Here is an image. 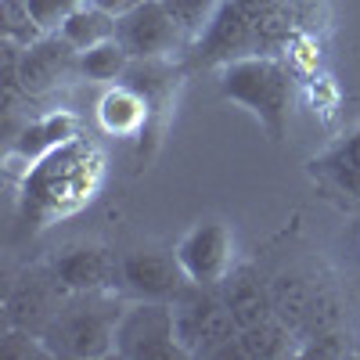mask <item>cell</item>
I'll list each match as a JSON object with an SVG mask.
<instances>
[{"instance_id": "5b68a950", "label": "cell", "mask_w": 360, "mask_h": 360, "mask_svg": "<svg viewBox=\"0 0 360 360\" xmlns=\"http://www.w3.org/2000/svg\"><path fill=\"white\" fill-rule=\"evenodd\" d=\"M176 259L184 266L188 281L220 288L234 270V231L224 220H202L176 242Z\"/></svg>"}, {"instance_id": "9c48e42d", "label": "cell", "mask_w": 360, "mask_h": 360, "mask_svg": "<svg viewBox=\"0 0 360 360\" xmlns=\"http://www.w3.org/2000/svg\"><path fill=\"white\" fill-rule=\"evenodd\" d=\"M79 72V51L62 37V33H44L29 47H22L18 58V83L25 90V98H44L51 90Z\"/></svg>"}, {"instance_id": "603a6c76", "label": "cell", "mask_w": 360, "mask_h": 360, "mask_svg": "<svg viewBox=\"0 0 360 360\" xmlns=\"http://www.w3.org/2000/svg\"><path fill=\"white\" fill-rule=\"evenodd\" d=\"M0 356H11V360H54L40 332H25V328H11V324H8L4 339H0Z\"/></svg>"}, {"instance_id": "d6986e66", "label": "cell", "mask_w": 360, "mask_h": 360, "mask_svg": "<svg viewBox=\"0 0 360 360\" xmlns=\"http://www.w3.org/2000/svg\"><path fill=\"white\" fill-rule=\"evenodd\" d=\"M314 166L328 169V176H332L346 195H356L360 198V127L342 144H335L321 162H314Z\"/></svg>"}, {"instance_id": "cb8c5ba5", "label": "cell", "mask_w": 360, "mask_h": 360, "mask_svg": "<svg viewBox=\"0 0 360 360\" xmlns=\"http://www.w3.org/2000/svg\"><path fill=\"white\" fill-rule=\"evenodd\" d=\"M166 11L176 18V25L184 29V33H202L205 22L217 15L220 0H162Z\"/></svg>"}, {"instance_id": "5bb4252c", "label": "cell", "mask_w": 360, "mask_h": 360, "mask_svg": "<svg viewBox=\"0 0 360 360\" xmlns=\"http://www.w3.org/2000/svg\"><path fill=\"white\" fill-rule=\"evenodd\" d=\"M148 112H152V105H148L144 94H137L130 83H115L98 101V123L112 137H134L144 130Z\"/></svg>"}, {"instance_id": "e0dca14e", "label": "cell", "mask_w": 360, "mask_h": 360, "mask_svg": "<svg viewBox=\"0 0 360 360\" xmlns=\"http://www.w3.org/2000/svg\"><path fill=\"white\" fill-rule=\"evenodd\" d=\"M115 25H119V15L101 11L94 4H83L58 33H62L76 51H90V47H98L105 40H115Z\"/></svg>"}, {"instance_id": "44dd1931", "label": "cell", "mask_w": 360, "mask_h": 360, "mask_svg": "<svg viewBox=\"0 0 360 360\" xmlns=\"http://www.w3.org/2000/svg\"><path fill=\"white\" fill-rule=\"evenodd\" d=\"M252 37H256L259 54H270V47H278L292 37V8L285 0H278L274 8H266L263 15L252 18Z\"/></svg>"}, {"instance_id": "d4e9b609", "label": "cell", "mask_w": 360, "mask_h": 360, "mask_svg": "<svg viewBox=\"0 0 360 360\" xmlns=\"http://www.w3.org/2000/svg\"><path fill=\"white\" fill-rule=\"evenodd\" d=\"M83 4L86 0H29V11H33V18L44 33H58Z\"/></svg>"}, {"instance_id": "7a4b0ae2", "label": "cell", "mask_w": 360, "mask_h": 360, "mask_svg": "<svg viewBox=\"0 0 360 360\" xmlns=\"http://www.w3.org/2000/svg\"><path fill=\"white\" fill-rule=\"evenodd\" d=\"M119 288L105 292H76L65 295L51 324L44 328V342L51 356L65 360H105L115 356V324L123 317Z\"/></svg>"}, {"instance_id": "484cf974", "label": "cell", "mask_w": 360, "mask_h": 360, "mask_svg": "<svg viewBox=\"0 0 360 360\" xmlns=\"http://www.w3.org/2000/svg\"><path fill=\"white\" fill-rule=\"evenodd\" d=\"M231 4H238V8H242L249 18H256V15H263L266 8H274L278 0H231Z\"/></svg>"}, {"instance_id": "4316f807", "label": "cell", "mask_w": 360, "mask_h": 360, "mask_svg": "<svg viewBox=\"0 0 360 360\" xmlns=\"http://www.w3.org/2000/svg\"><path fill=\"white\" fill-rule=\"evenodd\" d=\"M86 4H94V8H101V11H112V15H123L127 8L137 4V0H86Z\"/></svg>"}, {"instance_id": "4fadbf2b", "label": "cell", "mask_w": 360, "mask_h": 360, "mask_svg": "<svg viewBox=\"0 0 360 360\" xmlns=\"http://www.w3.org/2000/svg\"><path fill=\"white\" fill-rule=\"evenodd\" d=\"M76 137V115L72 112H51L37 123H29L22 130V137H11L8 159H22V162H37L47 159L54 148H62Z\"/></svg>"}, {"instance_id": "7402d4cb", "label": "cell", "mask_w": 360, "mask_h": 360, "mask_svg": "<svg viewBox=\"0 0 360 360\" xmlns=\"http://www.w3.org/2000/svg\"><path fill=\"white\" fill-rule=\"evenodd\" d=\"M299 356H317V360H342V356H356V339L346 335L342 328H324V332H314L303 339L299 346Z\"/></svg>"}, {"instance_id": "8fae6325", "label": "cell", "mask_w": 360, "mask_h": 360, "mask_svg": "<svg viewBox=\"0 0 360 360\" xmlns=\"http://www.w3.org/2000/svg\"><path fill=\"white\" fill-rule=\"evenodd\" d=\"M65 292L58 288V281L51 278V270H33V274H22L15 281V288L8 292V324L11 328H25V332H40L51 324V317L62 307Z\"/></svg>"}, {"instance_id": "ffe728a7", "label": "cell", "mask_w": 360, "mask_h": 360, "mask_svg": "<svg viewBox=\"0 0 360 360\" xmlns=\"http://www.w3.org/2000/svg\"><path fill=\"white\" fill-rule=\"evenodd\" d=\"M0 37L15 40L22 47L44 37V29L37 25L33 11H29V0H0Z\"/></svg>"}, {"instance_id": "8992f818", "label": "cell", "mask_w": 360, "mask_h": 360, "mask_svg": "<svg viewBox=\"0 0 360 360\" xmlns=\"http://www.w3.org/2000/svg\"><path fill=\"white\" fill-rule=\"evenodd\" d=\"M245 54H259L256 37H252V18L238 4H231V0H220L217 15L198 33L188 62L195 69H224L227 62L245 58Z\"/></svg>"}, {"instance_id": "7c38bea8", "label": "cell", "mask_w": 360, "mask_h": 360, "mask_svg": "<svg viewBox=\"0 0 360 360\" xmlns=\"http://www.w3.org/2000/svg\"><path fill=\"white\" fill-rule=\"evenodd\" d=\"M220 295L238 324L242 328H252L266 317H274V295H270V281H263L252 266H234L231 274L224 278L220 285Z\"/></svg>"}, {"instance_id": "3957f363", "label": "cell", "mask_w": 360, "mask_h": 360, "mask_svg": "<svg viewBox=\"0 0 360 360\" xmlns=\"http://www.w3.org/2000/svg\"><path fill=\"white\" fill-rule=\"evenodd\" d=\"M115 356L123 360H191L176 339L173 303L134 299L115 324Z\"/></svg>"}, {"instance_id": "ac0fdd59", "label": "cell", "mask_w": 360, "mask_h": 360, "mask_svg": "<svg viewBox=\"0 0 360 360\" xmlns=\"http://www.w3.org/2000/svg\"><path fill=\"white\" fill-rule=\"evenodd\" d=\"M134 58L127 54V47L119 40H105L90 51H79V76L94 79V83H119L127 76Z\"/></svg>"}, {"instance_id": "277c9868", "label": "cell", "mask_w": 360, "mask_h": 360, "mask_svg": "<svg viewBox=\"0 0 360 360\" xmlns=\"http://www.w3.org/2000/svg\"><path fill=\"white\" fill-rule=\"evenodd\" d=\"M176 314V339L188 356H213L238 335V324L224 303L220 288H205L188 281V288L173 299Z\"/></svg>"}, {"instance_id": "ba28073f", "label": "cell", "mask_w": 360, "mask_h": 360, "mask_svg": "<svg viewBox=\"0 0 360 360\" xmlns=\"http://www.w3.org/2000/svg\"><path fill=\"white\" fill-rule=\"evenodd\" d=\"M184 29L176 25V18L166 11L162 0H137L134 8H127L119 15V25H115V40L127 47V54L134 58H166Z\"/></svg>"}, {"instance_id": "83f0119b", "label": "cell", "mask_w": 360, "mask_h": 360, "mask_svg": "<svg viewBox=\"0 0 360 360\" xmlns=\"http://www.w3.org/2000/svg\"><path fill=\"white\" fill-rule=\"evenodd\" d=\"M353 339H356V356H360V317H356V332H353Z\"/></svg>"}, {"instance_id": "6da1fadb", "label": "cell", "mask_w": 360, "mask_h": 360, "mask_svg": "<svg viewBox=\"0 0 360 360\" xmlns=\"http://www.w3.org/2000/svg\"><path fill=\"white\" fill-rule=\"evenodd\" d=\"M220 98L245 108L270 141H281L288 134L295 76L274 54H245L220 69Z\"/></svg>"}, {"instance_id": "9a60e30c", "label": "cell", "mask_w": 360, "mask_h": 360, "mask_svg": "<svg viewBox=\"0 0 360 360\" xmlns=\"http://www.w3.org/2000/svg\"><path fill=\"white\" fill-rule=\"evenodd\" d=\"M270 295H274V317L288 324L295 335L307 332V324L317 307V292L303 274H278L270 281Z\"/></svg>"}, {"instance_id": "52a82bcc", "label": "cell", "mask_w": 360, "mask_h": 360, "mask_svg": "<svg viewBox=\"0 0 360 360\" xmlns=\"http://www.w3.org/2000/svg\"><path fill=\"white\" fill-rule=\"evenodd\" d=\"M188 288V274L180 266L176 252L162 249H134L119 259V292H127L130 299H173Z\"/></svg>"}, {"instance_id": "2e32d148", "label": "cell", "mask_w": 360, "mask_h": 360, "mask_svg": "<svg viewBox=\"0 0 360 360\" xmlns=\"http://www.w3.org/2000/svg\"><path fill=\"white\" fill-rule=\"evenodd\" d=\"M295 339L299 335L288 324H281L278 317H266L238 332V349H242V360H281V356H299Z\"/></svg>"}, {"instance_id": "30bf717a", "label": "cell", "mask_w": 360, "mask_h": 360, "mask_svg": "<svg viewBox=\"0 0 360 360\" xmlns=\"http://www.w3.org/2000/svg\"><path fill=\"white\" fill-rule=\"evenodd\" d=\"M47 270L65 295L119 288V259L105 245H69L51 256Z\"/></svg>"}]
</instances>
